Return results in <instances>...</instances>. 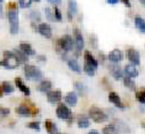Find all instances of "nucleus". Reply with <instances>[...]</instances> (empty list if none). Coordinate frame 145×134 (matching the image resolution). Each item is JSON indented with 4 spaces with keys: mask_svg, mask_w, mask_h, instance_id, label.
Listing matches in <instances>:
<instances>
[{
    "mask_svg": "<svg viewBox=\"0 0 145 134\" xmlns=\"http://www.w3.org/2000/svg\"><path fill=\"white\" fill-rule=\"evenodd\" d=\"M56 47H57V51L62 53V56H65V54L67 52L73 49V47H74V40L72 39V37L70 35H64V36H62L57 40Z\"/></svg>",
    "mask_w": 145,
    "mask_h": 134,
    "instance_id": "nucleus-1",
    "label": "nucleus"
},
{
    "mask_svg": "<svg viewBox=\"0 0 145 134\" xmlns=\"http://www.w3.org/2000/svg\"><path fill=\"white\" fill-rule=\"evenodd\" d=\"M24 75L26 77V79L29 80H35L39 81L42 78V71L35 65H31V64H25L24 65Z\"/></svg>",
    "mask_w": 145,
    "mask_h": 134,
    "instance_id": "nucleus-2",
    "label": "nucleus"
},
{
    "mask_svg": "<svg viewBox=\"0 0 145 134\" xmlns=\"http://www.w3.org/2000/svg\"><path fill=\"white\" fill-rule=\"evenodd\" d=\"M18 64H20V61L17 60L14 52H9V51L4 52V57L0 61V65H4L7 69H15Z\"/></svg>",
    "mask_w": 145,
    "mask_h": 134,
    "instance_id": "nucleus-3",
    "label": "nucleus"
},
{
    "mask_svg": "<svg viewBox=\"0 0 145 134\" xmlns=\"http://www.w3.org/2000/svg\"><path fill=\"white\" fill-rule=\"evenodd\" d=\"M7 17H8V21H9V25H10V29H9V32L12 35H16L20 30V24H18V11L17 8H10L8 11V14H7Z\"/></svg>",
    "mask_w": 145,
    "mask_h": 134,
    "instance_id": "nucleus-4",
    "label": "nucleus"
},
{
    "mask_svg": "<svg viewBox=\"0 0 145 134\" xmlns=\"http://www.w3.org/2000/svg\"><path fill=\"white\" fill-rule=\"evenodd\" d=\"M73 35H74V46H76V56L78 57L81 53V51L84 49V46H85V40H84V37H82V33L81 31L78 29V28H74L73 29Z\"/></svg>",
    "mask_w": 145,
    "mask_h": 134,
    "instance_id": "nucleus-5",
    "label": "nucleus"
},
{
    "mask_svg": "<svg viewBox=\"0 0 145 134\" xmlns=\"http://www.w3.org/2000/svg\"><path fill=\"white\" fill-rule=\"evenodd\" d=\"M89 117L93 120H95L96 123H103V122H105L107 119L106 114L102 109H99L97 107H91L89 109Z\"/></svg>",
    "mask_w": 145,
    "mask_h": 134,
    "instance_id": "nucleus-6",
    "label": "nucleus"
},
{
    "mask_svg": "<svg viewBox=\"0 0 145 134\" xmlns=\"http://www.w3.org/2000/svg\"><path fill=\"white\" fill-rule=\"evenodd\" d=\"M16 114L18 116H23V117H29V116H32V115H35L38 114V109L33 108V106L31 104V108L27 106V104H21L18 107H16L15 109Z\"/></svg>",
    "mask_w": 145,
    "mask_h": 134,
    "instance_id": "nucleus-7",
    "label": "nucleus"
},
{
    "mask_svg": "<svg viewBox=\"0 0 145 134\" xmlns=\"http://www.w3.org/2000/svg\"><path fill=\"white\" fill-rule=\"evenodd\" d=\"M56 116L61 119H71L72 118V112L71 110L65 106V104H58L57 109H56Z\"/></svg>",
    "mask_w": 145,
    "mask_h": 134,
    "instance_id": "nucleus-8",
    "label": "nucleus"
},
{
    "mask_svg": "<svg viewBox=\"0 0 145 134\" xmlns=\"http://www.w3.org/2000/svg\"><path fill=\"white\" fill-rule=\"evenodd\" d=\"M108 70H110L111 75L113 76L114 79L117 80H120V79H123V75H122V69L120 68V65L118 64H114V63H111L108 65Z\"/></svg>",
    "mask_w": 145,
    "mask_h": 134,
    "instance_id": "nucleus-9",
    "label": "nucleus"
},
{
    "mask_svg": "<svg viewBox=\"0 0 145 134\" xmlns=\"http://www.w3.org/2000/svg\"><path fill=\"white\" fill-rule=\"evenodd\" d=\"M127 57L131 62V64H134V65H138L140 63L139 53L135 48H128V51H127Z\"/></svg>",
    "mask_w": 145,
    "mask_h": 134,
    "instance_id": "nucleus-10",
    "label": "nucleus"
},
{
    "mask_svg": "<svg viewBox=\"0 0 145 134\" xmlns=\"http://www.w3.org/2000/svg\"><path fill=\"white\" fill-rule=\"evenodd\" d=\"M122 57H123V54L118 48L111 51L110 53H108V55H107V58L110 60L112 63H119L120 61H122Z\"/></svg>",
    "mask_w": 145,
    "mask_h": 134,
    "instance_id": "nucleus-11",
    "label": "nucleus"
},
{
    "mask_svg": "<svg viewBox=\"0 0 145 134\" xmlns=\"http://www.w3.org/2000/svg\"><path fill=\"white\" fill-rule=\"evenodd\" d=\"M38 32L40 33V35H42L44 37L46 38H50L52 35H53V32H52V28L49 24L47 23H40L38 25Z\"/></svg>",
    "mask_w": 145,
    "mask_h": 134,
    "instance_id": "nucleus-12",
    "label": "nucleus"
},
{
    "mask_svg": "<svg viewBox=\"0 0 145 134\" xmlns=\"http://www.w3.org/2000/svg\"><path fill=\"white\" fill-rule=\"evenodd\" d=\"M47 99L50 103H57L62 99V92L61 91H50L47 93Z\"/></svg>",
    "mask_w": 145,
    "mask_h": 134,
    "instance_id": "nucleus-13",
    "label": "nucleus"
},
{
    "mask_svg": "<svg viewBox=\"0 0 145 134\" xmlns=\"http://www.w3.org/2000/svg\"><path fill=\"white\" fill-rule=\"evenodd\" d=\"M108 100H110V102H112L116 107L121 108V109L123 108V103L121 102V99L116 92H110L108 93Z\"/></svg>",
    "mask_w": 145,
    "mask_h": 134,
    "instance_id": "nucleus-14",
    "label": "nucleus"
},
{
    "mask_svg": "<svg viewBox=\"0 0 145 134\" xmlns=\"http://www.w3.org/2000/svg\"><path fill=\"white\" fill-rule=\"evenodd\" d=\"M65 102L70 107L77 106V103H78V96H77L76 92H69L66 94V96H65Z\"/></svg>",
    "mask_w": 145,
    "mask_h": 134,
    "instance_id": "nucleus-15",
    "label": "nucleus"
},
{
    "mask_svg": "<svg viewBox=\"0 0 145 134\" xmlns=\"http://www.w3.org/2000/svg\"><path fill=\"white\" fill-rule=\"evenodd\" d=\"M15 84H16V86L18 87V89H20L22 93H24L25 95H30V94H31L30 88H29V87L25 85V83L22 80V78L16 77V78H15Z\"/></svg>",
    "mask_w": 145,
    "mask_h": 134,
    "instance_id": "nucleus-16",
    "label": "nucleus"
},
{
    "mask_svg": "<svg viewBox=\"0 0 145 134\" xmlns=\"http://www.w3.org/2000/svg\"><path fill=\"white\" fill-rule=\"evenodd\" d=\"M85 62L88 63L89 65H91L93 68L97 69V66H98V61H97V60L93 56V54H91L90 52H88V51L85 52Z\"/></svg>",
    "mask_w": 145,
    "mask_h": 134,
    "instance_id": "nucleus-17",
    "label": "nucleus"
},
{
    "mask_svg": "<svg viewBox=\"0 0 145 134\" xmlns=\"http://www.w3.org/2000/svg\"><path fill=\"white\" fill-rule=\"evenodd\" d=\"M125 74L130 78H135L138 76V70L136 69V66L134 64H127L125 66Z\"/></svg>",
    "mask_w": 145,
    "mask_h": 134,
    "instance_id": "nucleus-18",
    "label": "nucleus"
},
{
    "mask_svg": "<svg viewBox=\"0 0 145 134\" xmlns=\"http://www.w3.org/2000/svg\"><path fill=\"white\" fill-rule=\"evenodd\" d=\"M20 49L25 54V55H35V51L32 48V46L27 43H21L20 44Z\"/></svg>",
    "mask_w": 145,
    "mask_h": 134,
    "instance_id": "nucleus-19",
    "label": "nucleus"
},
{
    "mask_svg": "<svg viewBox=\"0 0 145 134\" xmlns=\"http://www.w3.org/2000/svg\"><path fill=\"white\" fill-rule=\"evenodd\" d=\"M77 124H78V126H79L80 128H87V127H89L90 122H89L88 117H86V116H84V115H80V116H78V118H77Z\"/></svg>",
    "mask_w": 145,
    "mask_h": 134,
    "instance_id": "nucleus-20",
    "label": "nucleus"
},
{
    "mask_svg": "<svg viewBox=\"0 0 145 134\" xmlns=\"http://www.w3.org/2000/svg\"><path fill=\"white\" fill-rule=\"evenodd\" d=\"M67 65H69V68H70L72 71L78 72V74L81 72V68H80L79 63L77 62V60H74V58H70V60H67Z\"/></svg>",
    "mask_w": 145,
    "mask_h": 134,
    "instance_id": "nucleus-21",
    "label": "nucleus"
},
{
    "mask_svg": "<svg viewBox=\"0 0 145 134\" xmlns=\"http://www.w3.org/2000/svg\"><path fill=\"white\" fill-rule=\"evenodd\" d=\"M50 88H52V81L50 80H41L40 84L38 85V89L40 92H44V93L50 92Z\"/></svg>",
    "mask_w": 145,
    "mask_h": 134,
    "instance_id": "nucleus-22",
    "label": "nucleus"
},
{
    "mask_svg": "<svg viewBox=\"0 0 145 134\" xmlns=\"http://www.w3.org/2000/svg\"><path fill=\"white\" fill-rule=\"evenodd\" d=\"M45 126H46V129L49 134H58V129H57V126L52 122V120H46L45 122Z\"/></svg>",
    "mask_w": 145,
    "mask_h": 134,
    "instance_id": "nucleus-23",
    "label": "nucleus"
},
{
    "mask_svg": "<svg viewBox=\"0 0 145 134\" xmlns=\"http://www.w3.org/2000/svg\"><path fill=\"white\" fill-rule=\"evenodd\" d=\"M135 25H136V28H137L140 32L145 33V20H144L143 17H140L139 15L135 16Z\"/></svg>",
    "mask_w": 145,
    "mask_h": 134,
    "instance_id": "nucleus-24",
    "label": "nucleus"
},
{
    "mask_svg": "<svg viewBox=\"0 0 145 134\" xmlns=\"http://www.w3.org/2000/svg\"><path fill=\"white\" fill-rule=\"evenodd\" d=\"M14 54L16 55L17 60L20 61V63H26V62L29 61V56L25 55L21 49H15V51H14Z\"/></svg>",
    "mask_w": 145,
    "mask_h": 134,
    "instance_id": "nucleus-25",
    "label": "nucleus"
},
{
    "mask_svg": "<svg viewBox=\"0 0 145 134\" xmlns=\"http://www.w3.org/2000/svg\"><path fill=\"white\" fill-rule=\"evenodd\" d=\"M1 89H3V92L5 94H12V93H14V86L9 81H4L1 84Z\"/></svg>",
    "mask_w": 145,
    "mask_h": 134,
    "instance_id": "nucleus-26",
    "label": "nucleus"
},
{
    "mask_svg": "<svg viewBox=\"0 0 145 134\" xmlns=\"http://www.w3.org/2000/svg\"><path fill=\"white\" fill-rule=\"evenodd\" d=\"M103 134H118V129H117V127L113 124L106 125L103 128Z\"/></svg>",
    "mask_w": 145,
    "mask_h": 134,
    "instance_id": "nucleus-27",
    "label": "nucleus"
},
{
    "mask_svg": "<svg viewBox=\"0 0 145 134\" xmlns=\"http://www.w3.org/2000/svg\"><path fill=\"white\" fill-rule=\"evenodd\" d=\"M123 83H125V86L128 87L129 89H135V88H136L135 81L133 80V78H130V77H128V76H125V77H123Z\"/></svg>",
    "mask_w": 145,
    "mask_h": 134,
    "instance_id": "nucleus-28",
    "label": "nucleus"
},
{
    "mask_svg": "<svg viewBox=\"0 0 145 134\" xmlns=\"http://www.w3.org/2000/svg\"><path fill=\"white\" fill-rule=\"evenodd\" d=\"M67 6H69V12H70L72 15L77 13V11H78V4H77V1H73V0H71V1H69Z\"/></svg>",
    "mask_w": 145,
    "mask_h": 134,
    "instance_id": "nucleus-29",
    "label": "nucleus"
},
{
    "mask_svg": "<svg viewBox=\"0 0 145 134\" xmlns=\"http://www.w3.org/2000/svg\"><path fill=\"white\" fill-rule=\"evenodd\" d=\"M136 99L138 100V102L145 104V89H142V91L136 92Z\"/></svg>",
    "mask_w": 145,
    "mask_h": 134,
    "instance_id": "nucleus-30",
    "label": "nucleus"
},
{
    "mask_svg": "<svg viewBox=\"0 0 145 134\" xmlns=\"http://www.w3.org/2000/svg\"><path fill=\"white\" fill-rule=\"evenodd\" d=\"M84 70H85V72L88 75V76H94V74H95V68H93L91 65H89L88 63H86L85 62V65H84Z\"/></svg>",
    "mask_w": 145,
    "mask_h": 134,
    "instance_id": "nucleus-31",
    "label": "nucleus"
},
{
    "mask_svg": "<svg viewBox=\"0 0 145 134\" xmlns=\"http://www.w3.org/2000/svg\"><path fill=\"white\" fill-rule=\"evenodd\" d=\"M74 87H76V89L78 91L79 94H81V95L85 94V92H86V87L84 86L82 83H80V81H76V83H74Z\"/></svg>",
    "mask_w": 145,
    "mask_h": 134,
    "instance_id": "nucleus-32",
    "label": "nucleus"
},
{
    "mask_svg": "<svg viewBox=\"0 0 145 134\" xmlns=\"http://www.w3.org/2000/svg\"><path fill=\"white\" fill-rule=\"evenodd\" d=\"M30 17H31V20H33L35 22H39L41 20V15L38 11H31L30 12Z\"/></svg>",
    "mask_w": 145,
    "mask_h": 134,
    "instance_id": "nucleus-33",
    "label": "nucleus"
},
{
    "mask_svg": "<svg viewBox=\"0 0 145 134\" xmlns=\"http://www.w3.org/2000/svg\"><path fill=\"white\" fill-rule=\"evenodd\" d=\"M26 126L31 129H34V131H40V123L39 122H31V123H27Z\"/></svg>",
    "mask_w": 145,
    "mask_h": 134,
    "instance_id": "nucleus-34",
    "label": "nucleus"
},
{
    "mask_svg": "<svg viewBox=\"0 0 145 134\" xmlns=\"http://www.w3.org/2000/svg\"><path fill=\"white\" fill-rule=\"evenodd\" d=\"M54 16H55V20L62 21V17H63V16H62V13H61L58 6H55V7H54Z\"/></svg>",
    "mask_w": 145,
    "mask_h": 134,
    "instance_id": "nucleus-35",
    "label": "nucleus"
},
{
    "mask_svg": "<svg viewBox=\"0 0 145 134\" xmlns=\"http://www.w3.org/2000/svg\"><path fill=\"white\" fill-rule=\"evenodd\" d=\"M18 5H20L22 8H27V7H31L32 1H31V0H20Z\"/></svg>",
    "mask_w": 145,
    "mask_h": 134,
    "instance_id": "nucleus-36",
    "label": "nucleus"
},
{
    "mask_svg": "<svg viewBox=\"0 0 145 134\" xmlns=\"http://www.w3.org/2000/svg\"><path fill=\"white\" fill-rule=\"evenodd\" d=\"M45 14H46V17H47L48 20H50V21H55V16L53 15V13H52L50 8L46 7V8H45Z\"/></svg>",
    "mask_w": 145,
    "mask_h": 134,
    "instance_id": "nucleus-37",
    "label": "nucleus"
},
{
    "mask_svg": "<svg viewBox=\"0 0 145 134\" xmlns=\"http://www.w3.org/2000/svg\"><path fill=\"white\" fill-rule=\"evenodd\" d=\"M9 114H10V110L8 108L0 107V115H1V116H8Z\"/></svg>",
    "mask_w": 145,
    "mask_h": 134,
    "instance_id": "nucleus-38",
    "label": "nucleus"
},
{
    "mask_svg": "<svg viewBox=\"0 0 145 134\" xmlns=\"http://www.w3.org/2000/svg\"><path fill=\"white\" fill-rule=\"evenodd\" d=\"M90 43H91V45H93L94 48L97 47V39H96V36L95 35H91L90 36Z\"/></svg>",
    "mask_w": 145,
    "mask_h": 134,
    "instance_id": "nucleus-39",
    "label": "nucleus"
},
{
    "mask_svg": "<svg viewBox=\"0 0 145 134\" xmlns=\"http://www.w3.org/2000/svg\"><path fill=\"white\" fill-rule=\"evenodd\" d=\"M119 0H107V4H110V5H116L118 4Z\"/></svg>",
    "mask_w": 145,
    "mask_h": 134,
    "instance_id": "nucleus-40",
    "label": "nucleus"
},
{
    "mask_svg": "<svg viewBox=\"0 0 145 134\" xmlns=\"http://www.w3.org/2000/svg\"><path fill=\"white\" fill-rule=\"evenodd\" d=\"M122 3H123V4H125L127 7H131V4L128 1V0H122Z\"/></svg>",
    "mask_w": 145,
    "mask_h": 134,
    "instance_id": "nucleus-41",
    "label": "nucleus"
},
{
    "mask_svg": "<svg viewBox=\"0 0 145 134\" xmlns=\"http://www.w3.org/2000/svg\"><path fill=\"white\" fill-rule=\"evenodd\" d=\"M49 3H50V4H54V5H57V4H59L61 1H59V0H49Z\"/></svg>",
    "mask_w": 145,
    "mask_h": 134,
    "instance_id": "nucleus-42",
    "label": "nucleus"
},
{
    "mask_svg": "<svg viewBox=\"0 0 145 134\" xmlns=\"http://www.w3.org/2000/svg\"><path fill=\"white\" fill-rule=\"evenodd\" d=\"M37 58H38V61H46V57H45V55H40V56H38Z\"/></svg>",
    "mask_w": 145,
    "mask_h": 134,
    "instance_id": "nucleus-43",
    "label": "nucleus"
},
{
    "mask_svg": "<svg viewBox=\"0 0 145 134\" xmlns=\"http://www.w3.org/2000/svg\"><path fill=\"white\" fill-rule=\"evenodd\" d=\"M88 134H99V133H98L97 131H90V132H89Z\"/></svg>",
    "mask_w": 145,
    "mask_h": 134,
    "instance_id": "nucleus-44",
    "label": "nucleus"
},
{
    "mask_svg": "<svg viewBox=\"0 0 145 134\" xmlns=\"http://www.w3.org/2000/svg\"><path fill=\"white\" fill-rule=\"evenodd\" d=\"M140 3H142V5H144V6H145V0H140Z\"/></svg>",
    "mask_w": 145,
    "mask_h": 134,
    "instance_id": "nucleus-45",
    "label": "nucleus"
},
{
    "mask_svg": "<svg viewBox=\"0 0 145 134\" xmlns=\"http://www.w3.org/2000/svg\"><path fill=\"white\" fill-rule=\"evenodd\" d=\"M3 93H4V92H3V89L0 88V96H3Z\"/></svg>",
    "mask_w": 145,
    "mask_h": 134,
    "instance_id": "nucleus-46",
    "label": "nucleus"
},
{
    "mask_svg": "<svg viewBox=\"0 0 145 134\" xmlns=\"http://www.w3.org/2000/svg\"><path fill=\"white\" fill-rule=\"evenodd\" d=\"M0 11H1V1H0Z\"/></svg>",
    "mask_w": 145,
    "mask_h": 134,
    "instance_id": "nucleus-47",
    "label": "nucleus"
}]
</instances>
